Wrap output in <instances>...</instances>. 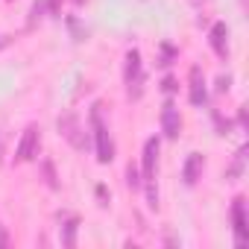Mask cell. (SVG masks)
<instances>
[{
  "label": "cell",
  "instance_id": "obj_16",
  "mask_svg": "<svg viewBox=\"0 0 249 249\" xmlns=\"http://www.w3.org/2000/svg\"><path fill=\"white\" fill-rule=\"evenodd\" d=\"M126 182H129V188H141V185H144V182L138 179V170H135L132 164L126 167Z\"/></svg>",
  "mask_w": 249,
  "mask_h": 249
},
{
  "label": "cell",
  "instance_id": "obj_19",
  "mask_svg": "<svg viewBox=\"0 0 249 249\" xmlns=\"http://www.w3.org/2000/svg\"><path fill=\"white\" fill-rule=\"evenodd\" d=\"M3 153H6V132H3V123H0V164H3Z\"/></svg>",
  "mask_w": 249,
  "mask_h": 249
},
{
  "label": "cell",
  "instance_id": "obj_2",
  "mask_svg": "<svg viewBox=\"0 0 249 249\" xmlns=\"http://www.w3.org/2000/svg\"><path fill=\"white\" fill-rule=\"evenodd\" d=\"M123 82H126L129 100H138L144 94V68H141V53L132 47L126 53V68H123Z\"/></svg>",
  "mask_w": 249,
  "mask_h": 249
},
{
  "label": "cell",
  "instance_id": "obj_7",
  "mask_svg": "<svg viewBox=\"0 0 249 249\" xmlns=\"http://www.w3.org/2000/svg\"><path fill=\"white\" fill-rule=\"evenodd\" d=\"M231 229H234V243L243 246L246 243V199L243 196L231 202Z\"/></svg>",
  "mask_w": 249,
  "mask_h": 249
},
{
  "label": "cell",
  "instance_id": "obj_11",
  "mask_svg": "<svg viewBox=\"0 0 249 249\" xmlns=\"http://www.w3.org/2000/svg\"><path fill=\"white\" fill-rule=\"evenodd\" d=\"M38 170H41V179H44V185H47L50 191H59V188H62V182H59V173H56V164H53V159H41V161H38Z\"/></svg>",
  "mask_w": 249,
  "mask_h": 249
},
{
  "label": "cell",
  "instance_id": "obj_17",
  "mask_svg": "<svg viewBox=\"0 0 249 249\" xmlns=\"http://www.w3.org/2000/svg\"><path fill=\"white\" fill-rule=\"evenodd\" d=\"M229 85H231V76H229V73H220V76H217V91H220V94H226V91H229Z\"/></svg>",
  "mask_w": 249,
  "mask_h": 249
},
{
  "label": "cell",
  "instance_id": "obj_10",
  "mask_svg": "<svg viewBox=\"0 0 249 249\" xmlns=\"http://www.w3.org/2000/svg\"><path fill=\"white\" fill-rule=\"evenodd\" d=\"M202 167H205L202 153H191L188 161H185V167H182V179H185V185H196L199 176H202Z\"/></svg>",
  "mask_w": 249,
  "mask_h": 249
},
{
  "label": "cell",
  "instance_id": "obj_18",
  "mask_svg": "<svg viewBox=\"0 0 249 249\" xmlns=\"http://www.w3.org/2000/svg\"><path fill=\"white\" fill-rule=\"evenodd\" d=\"M12 246V237H9V231H6V226L0 223V249H9Z\"/></svg>",
  "mask_w": 249,
  "mask_h": 249
},
{
  "label": "cell",
  "instance_id": "obj_13",
  "mask_svg": "<svg viewBox=\"0 0 249 249\" xmlns=\"http://www.w3.org/2000/svg\"><path fill=\"white\" fill-rule=\"evenodd\" d=\"M44 6H47V0H36V3H33V9H30V24H27L30 30L44 18Z\"/></svg>",
  "mask_w": 249,
  "mask_h": 249
},
{
  "label": "cell",
  "instance_id": "obj_4",
  "mask_svg": "<svg viewBox=\"0 0 249 249\" xmlns=\"http://www.w3.org/2000/svg\"><path fill=\"white\" fill-rule=\"evenodd\" d=\"M38 144H41V129L36 126V123H30V126L24 129V135H21L18 150H15V161H33L38 156Z\"/></svg>",
  "mask_w": 249,
  "mask_h": 249
},
{
  "label": "cell",
  "instance_id": "obj_21",
  "mask_svg": "<svg viewBox=\"0 0 249 249\" xmlns=\"http://www.w3.org/2000/svg\"><path fill=\"white\" fill-rule=\"evenodd\" d=\"M73 3H76V6H82V3H85V0H73Z\"/></svg>",
  "mask_w": 249,
  "mask_h": 249
},
{
  "label": "cell",
  "instance_id": "obj_15",
  "mask_svg": "<svg viewBox=\"0 0 249 249\" xmlns=\"http://www.w3.org/2000/svg\"><path fill=\"white\" fill-rule=\"evenodd\" d=\"M176 56H179V50H176L173 44H167V41H164V44H161V59H159V65H164V68H167V65H173V59H176Z\"/></svg>",
  "mask_w": 249,
  "mask_h": 249
},
{
  "label": "cell",
  "instance_id": "obj_5",
  "mask_svg": "<svg viewBox=\"0 0 249 249\" xmlns=\"http://www.w3.org/2000/svg\"><path fill=\"white\" fill-rule=\"evenodd\" d=\"M141 161H144V179H141V182H144V185H156V170H159V138H147Z\"/></svg>",
  "mask_w": 249,
  "mask_h": 249
},
{
  "label": "cell",
  "instance_id": "obj_12",
  "mask_svg": "<svg viewBox=\"0 0 249 249\" xmlns=\"http://www.w3.org/2000/svg\"><path fill=\"white\" fill-rule=\"evenodd\" d=\"M76 229H79V217L68 214V217L62 220V246H68V249L76 246Z\"/></svg>",
  "mask_w": 249,
  "mask_h": 249
},
{
  "label": "cell",
  "instance_id": "obj_8",
  "mask_svg": "<svg viewBox=\"0 0 249 249\" xmlns=\"http://www.w3.org/2000/svg\"><path fill=\"white\" fill-rule=\"evenodd\" d=\"M161 132L173 141V138H179V132H182V117H179V108L167 100L164 103V108H161Z\"/></svg>",
  "mask_w": 249,
  "mask_h": 249
},
{
  "label": "cell",
  "instance_id": "obj_1",
  "mask_svg": "<svg viewBox=\"0 0 249 249\" xmlns=\"http://www.w3.org/2000/svg\"><path fill=\"white\" fill-rule=\"evenodd\" d=\"M91 129H94V147H97V161L100 164H108L114 159V144H111V135H108V126L103 123V111H100V103L91 106Z\"/></svg>",
  "mask_w": 249,
  "mask_h": 249
},
{
  "label": "cell",
  "instance_id": "obj_14",
  "mask_svg": "<svg viewBox=\"0 0 249 249\" xmlns=\"http://www.w3.org/2000/svg\"><path fill=\"white\" fill-rule=\"evenodd\" d=\"M243 156H246V147H240L237 150V156H234V161H231V167H229V179H237L240 176V170H243Z\"/></svg>",
  "mask_w": 249,
  "mask_h": 249
},
{
  "label": "cell",
  "instance_id": "obj_3",
  "mask_svg": "<svg viewBox=\"0 0 249 249\" xmlns=\"http://www.w3.org/2000/svg\"><path fill=\"white\" fill-rule=\"evenodd\" d=\"M56 129H59V135L73 147V150H85L88 147V135H85V129H82V123H79V117L73 114V111H65V114H59V120H56Z\"/></svg>",
  "mask_w": 249,
  "mask_h": 249
},
{
  "label": "cell",
  "instance_id": "obj_6",
  "mask_svg": "<svg viewBox=\"0 0 249 249\" xmlns=\"http://www.w3.org/2000/svg\"><path fill=\"white\" fill-rule=\"evenodd\" d=\"M188 94H191V103L199 108V106H205V100H208V91H205V76H202V68L199 65H194L191 68V73H188Z\"/></svg>",
  "mask_w": 249,
  "mask_h": 249
},
{
  "label": "cell",
  "instance_id": "obj_20",
  "mask_svg": "<svg viewBox=\"0 0 249 249\" xmlns=\"http://www.w3.org/2000/svg\"><path fill=\"white\" fill-rule=\"evenodd\" d=\"M161 88H164L167 94H173V91H176V79H173V76H164V82H161Z\"/></svg>",
  "mask_w": 249,
  "mask_h": 249
},
{
  "label": "cell",
  "instance_id": "obj_9",
  "mask_svg": "<svg viewBox=\"0 0 249 249\" xmlns=\"http://www.w3.org/2000/svg\"><path fill=\"white\" fill-rule=\"evenodd\" d=\"M208 41H211V50H214V53L226 62V59H229V27H226L223 21H217V24L211 27Z\"/></svg>",
  "mask_w": 249,
  "mask_h": 249
}]
</instances>
